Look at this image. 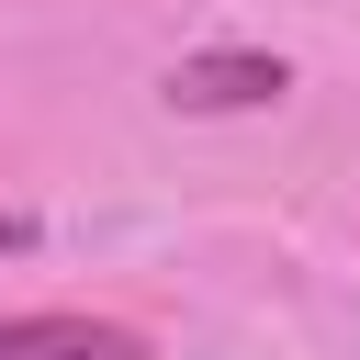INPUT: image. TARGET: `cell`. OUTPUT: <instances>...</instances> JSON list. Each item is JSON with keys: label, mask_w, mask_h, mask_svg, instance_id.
I'll list each match as a JSON object with an SVG mask.
<instances>
[{"label": "cell", "mask_w": 360, "mask_h": 360, "mask_svg": "<svg viewBox=\"0 0 360 360\" xmlns=\"http://www.w3.org/2000/svg\"><path fill=\"white\" fill-rule=\"evenodd\" d=\"M281 90H292V68L259 56V45H202V56L169 68V101H180V112H259V101H281Z\"/></svg>", "instance_id": "6da1fadb"}, {"label": "cell", "mask_w": 360, "mask_h": 360, "mask_svg": "<svg viewBox=\"0 0 360 360\" xmlns=\"http://www.w3.org/2000/svg\"><path fill=\"white\" fill-rule=\"evenodd\" d=\"M0 360H146V338L112 315H0Z\"/></svg>", "instance_id": "7a4b0ae2"}, {"label": "cell", "mask_w": 360, "mask_h": 360, "mask_svg": "<svg viewBox=\"0 0 360 360\" xmlns=\"http://www.w3.org/2000/svg\"><path fill=\"white\" fill-rule=\"evenodd\" d=\"M0 248H34V214H11V202H0Z\"/></svg>", "instance_id": "3957f363"}]
</instances>
